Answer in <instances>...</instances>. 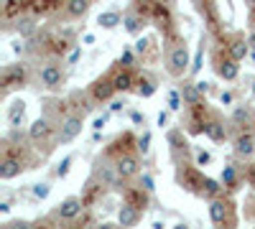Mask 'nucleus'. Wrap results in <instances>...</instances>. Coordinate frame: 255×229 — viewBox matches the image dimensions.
Returning a JSON list of instances; mask_svg holds the SVG:
<instances>
[{
    "instance_id": "a878e982",
    "label": "nucleus",
    "mask_w": 255,
    "mask_h": 229,
    "mask_svg": "<svg viewBox=\"0 0 255 229\" xmlns=\"http://www.w3.org/2000/svg\"><path fill=\"white\" fill-rule=\"evenodd\" d=\"M255 120V112L250 105H235L230 112V122H232V128H238V130H245L248 125H253Z\"/></svg>"
},
{
    "instance_id": "6ab92c4d",
    "label": "nucleus",
    "mask_w": 255,
    "mask_h": 229,
    "mask_svg": "<svg viewBox=\"0 0 255 229\" xmlns=\"http://www.w3.org/2000/svg\"><path fill=\"white\" fill-rule=\"evenodd\" d=\"M64 3L67 0H26V8L36 18H51V15L64 10Z\"/></svg>"
},
{
    "instance_id": "4d7b16f0",
    "label": "nucleus",
    "mask_w": 255,
    "mask_h": 229,
    "mask_svg": "<svg viewBox=\"0 0 255 229\" xmlns=\"http://www.w3.org/2000/svg\"><path fill=\"white\" fill-rule=\"evenodd\" d=\"M243 3H245V8H248V10H253V8H255V0H243Z\"/></svg>"
},
{
    "instance_id": "ea45409f",
    "label": "nucleus",
    "mask_w": 255,
    "mask_h": 229,
    "mask_svg": "<svg viewBox=\"0 0 255 229\" xmlns=\"http://www.w3.org/2000/svg\"><path fill=\"white\" fill-rule=\"evenodd\" d=\"M151 46H153V44H151V38H148V36H143V33H140V36L135 38V51H138V56H145Z\"/></svg>"
},
{
    "instance_id": "6e6552de",
    "label": "nucleus",
    "mask_w": 255,
    "mask_h": 229,
    "mask_svg": "<svg viewBox=\"0 0 255 229\" xmlns=\"http://www.w3.org/2000/svg\"><path fill=\"white\" fill-rule=\"evenodd\" d=\"M209 222L215 227H238L235 204H232L230 194H222L209 201Z\"/></svg>"
},
{
    "instance_id": "603ef678",
    "label": "nucleus",
    "mask_w": 255,
    "mask_h": 229,
    "mask_svg": "<svg viewBox=\"0 0 255 229\" xmlns=\"http://www.w3.org/2000/svg\"><path fill=\"white\" fill-rule=\"evenodd\" d=\"M220 102H222V105H232V102H235V94H232V92H222Z\"/></svg>"
},
{
    "instance_id": "09e8293b",
    "label": "nucleus",
    "mask_w": 255,
    "mask_h": 229,
    "mask_svg": "<svg viewBox=\"0 0 255 229\" xmlns=\"http://www.w3.org/2000/svg\"><path fill=\"white\" fill-rule=\"evenodd\" d=\"M243 173H245L248 183H250V186H255V163H250V165H248V171H243Z\"/></svg>"
},
{
    "instance_id": "c756f323",
    "label": "nucleus",
    "mask_w": 255,
    "mask_h": 229,
    "mask_svg": "<svg viewBox=\"0 0 255 229\" xmlns=\"http://www.w3.org/2000/svg\"><path fill=\"white\" fill-rule=\"evenodd\" d=\"M13 23H15V31L23 36V38L36 36V31H38V26H36V15H33V13H23L20 18H15Z\"/></svg>"
},
{
    "instance_id": "7c9ffc66",
    "label": "nucleus",
    "mask_w": 255,
    "mask_h": 229,
    "mask_svg": "<svg viewBox=\"0 0 255 229\" xmlns=\"http://www.w3.org/2000/svg\"><path fill=\"white\" fill-rule=\"evenodd\" d=\"M179 92H181V97H184V105H194V102H202V99H204V94H202L199 87H197V81H181Z\"/></svg>"
},
{
    "instance_id": "f257e3e1",
    "label": "nucleus",
    "mask_w": 255,
    "mask_h": 229,
    "mask_svg": "<svg viewBox=\"0 0 255 229\" xmlns=\"http://www.w3.org/2000/svg\"><path fill=\"white\" fill-rule=\"evenodd\" d=\"M56 133H59V122L51 120L49 115H38L28 125V143L36 145L38 151H41V145H44V155H49L56 148Z\"/></svg>"
},
{
    "instance_id": "5fc2aeb1",
    "label": "nucleus",
    "mask_w": 255,
    "mask_h": 229,
    "mask_svg": "<svg viewBox=\"0 0 255 229\" xmlns=\"http://www.w3.org/2000/svg\"><path fill=\"white\" fill-rule=\"evenodd\" d=\"M115 227H120V222H118V224H115V222H102V224H100V229H115Z\"/></svg>"
},
{
    "instance_id": "bf43d9fd",
    "label": "nucleus",
    "mask_w": 255,
    "mask_h": 229,
    "mask_svg": "<svg viewBox=\"0 0 255 229\" xmlns=\"http://www.w3.org/2000/svg\"><path fill=\"white\" fill-rule=\"evenodd\" d=\"M248 59H250V61H253V64H255V51H253V49H250V56H248Z\"/></svg>"
},
{
    "instance_id": "f704fd0d",
    "label": "nucleus",
    "mask_w": 255,
    "mask_h": 229,
    "mask_svg": "<svg viewBox=\"0 0 255 229\" xmlns=\"http://www.w3.org/2000/svg\"><path fill=\"white\" fill-rule=\"evenodd\" d=\"M31 194H33L36 201L49 199V194H51V183H49V181H38V183H33V186H31Z\"/></svg>"
},
{
    "instance_id": "3c124183",
    "label": "nucleus",
    "mask_w": 255,
    "mask_h": 229,
    "mask_svg": "<svg viewBox=\"0 0 255 229\" xmlns=\"http://www.w3.org/2000/svg\"><path fill=\"white\" fill-rule=\"evenodd\" d=\"M95 44H97L95 33H84V36H82V46H95Z\"/></svg>"
},
{
    "instance_id": "bb28decb",
    "label": "nucleus",
    "mask_w": 255,
    "mask_h": 229,
    "mask_svg": "<svg viewBox=\"0 0 255 229\" xmlns=\"http://www.w3.org/2000/svg\"><path fill=\"white\" fill-rule=\"evenodd\" d=\"M92 3H95V0H67V3H64V18H67V20L84 18L90 13Z\"/></svg>"
},
{
    "instance_id": "5701e85b",
    "label": "nucleus",
    "mask_w": 255,
    "mask_h": 229,
    "mask_svg": "<svg viewBox=\"0 0 255 229\" xmlns=\"http://www.w3.org/2000/svg\"><path fill=\"white\" fill-rule=\"evenodd\" d=\"M225 46H227L230 56L235 59V61H245V59L250 56V41H248V36H243V33H235V36L225 38Z\"/></svg>"
},
{
    "instance_id": "f03ea898",
    "label": "nucleus",
    "mask_w": 255,
    "mask_h": 229,
    "mask_svg": "<svg viewBox=\"0 0 255 229\" xmlns=\"http://www.w3.org/2000/svg\"><path fill=\"white\" fill-rule=\"evenodd\" d=\"M92 176H97L105 186H110V191H120V194H123V189L128 186V181H123L120 173H118L115 158H110L105 151H102V153L95 158V163H92Z\"/></svg>"
},
{
    "instance_id": "6e6d98bb",
    "label": "nucleus",
    "mask_w": 255,
    "mask_h": 229,
    "mask_svg": "<svg viewBox=\"0 0 255 229\" xmlns=\"http://www.w3.org/2000/svg\"><path fill=\"white\" fill-rule=\"evenodd\" d=\"M248 41H250V49L255 51V28H250V33H248Z\"/></svg>"
},
{
    "instance_id": "b1692460",
    "label": "nucleus",
    "mask_w": 255,
    "mask_h": 229,
    "mask_svg": "<svg viewBox=\"0 0 255 229\" xmlns=\"http://www.w3.org/2000/svg\"><path fill=\"white\" fill-rule=\"evenodd\" d=\"M123 201H130L133 206H138L140 212L148 209V204H151V191L143 189V186H125L123 189Z\"/></svg>"
},
{
    "instance_id": "052dcab7",
    "label": "nucleus",
    "mask_w": 255,
    "mask_h": 229,
    "mask_svg": "<svg viewBox=\"0 0 255 229\" xmlns=\"http://www.w3.org/2000/svg\"><path fill=\"white\" fill-rule=\"evenodd\" d=\"M250 92H253V99H255V79H253V84H250Z\"/></svg>"
},
{
    "instance_id": "a211bd4d",
    "label": "nucleus",
    "mask_w": 255,
    "mask_h": 229,
    "mask_svg": "<svg viewBox=\"0 0 255 229\" xmlns=\"http://www.w3.org/2000/svg\"><path fill=\"white\" fill-rule=\"evenodd\" d=\"M110 76H113V81H115L118 94L135 92V81H138V79H135V74H133V69H130V67H123L120 61H118V67H113Z\"/></svg>"
},
{
    "instance_id": "1a4fd4ad",
    "label": "nucleus",
    "mask_w": 255,
    "mask_h": 229,
    "mask_svg": "<svg viewBox=\"0 0 255 229\" xmlns=\"http://www.w3.org/2000/svg\"><path fill=\"white\" fill-rule=\"evenodd\" d=\"M176 186L181 191H186V194H191V196H199V191H202V181H204V173L199 171V165L197 163H179L176 165Z\"/></svg>"
},
{
    "instance_id": "49530a36",
    "label": "nucleus",
    "mask_w": 255,
    "mask_h": 229,
    "mask_svg": "<svg viewBox=\"0 0 255 229\" xmlns=\"http://www.w3.org/2000/svg\"><path fill=\"white\" fill-rule=\"evenodd\" d=\"M79 54H82V44H77V46H74V49L69 51V56H67V64H69V67H74V64H77Z\"/></svg>"
},
{
    "instance_id": "f8f14e48",
    "label": "nucleus",
    "mask_w": 255,
    "mask_h": 229,
    "mask_svg": "<svg viewBox=\"0 0 255 229\" xmlns=\"http://www.w3.org/2000/svg\"><path fill=\"white\" fill-rule=\"evenodd\" d=\"M87 209L82 201V196H67L64 201L56 204V209H54V219H61V222H77L82 217V212Z\"/></svg>"
},
{
    "instance_id": "0eeeda50",
    "label": "nucleus",
    "mask_w": 255,
    "mask_h": 229,
    "mask_svg": "<svg viewBox=\"0 0 255 229\" xmlns=\"http://www.w3.org/2000/svg\"><path fill=\"white\" fill-rule=\"evenodd\" d=\"M189 133L184 128H168L166 133V140H168V155H171V163L179 165V163H189L191 155H194V148L186 138Z\"/></svg>"
},
{
    "instance_id": "c03bdc74",
    "label": "nucleus",
    "mask_w": 255,
    "mask_h": 229,
    "mask_svg": "<svg viewBox=\"0 0 255 229\" xmlns=\"http://www.w3.org/2000/svg\"><path fill=\"white\" fill-rule=\"evenodd\" d=\"M125 110V97H113L110 99V112L113 115H120Z\"/></svg>"
},
{
    "instance_id": "c9c22d12",
    "label": "nucleus",
    "mask_w": 255,
    "mask_h": 229,
    "mask_svg": "<svg viewBox=\"0 0 255 229\" xmlns=\"http://www.w3.org/2000/svg\"><path fill=\"white\" fill-rule=\"evenodd\" d=\"M72 163H74V155H64V158L56 163L54 176H56V178H67V176H69V171H72Z\"/></svg>"
},
{
    "instance_id": "864d4df0",
    "label": "nucleus",
    "mask_w": 255,
    "mask_h": 229,
    "mask_svg": "<svg viewBox=\"0 0 255 229\" xmlns=\"http://www.w3.org/2000/svg\"><path fill=\"white\" fill-rule=\"evenodd\" d=\"M0 214H10V204L8 201H0Z\"/></svg>"
},
{
    "instance_id": "2f4dec72",
    "label": "nucleus",
    "mask_w": 255,
    "mask_h": 229,
    "mask_svg": "<svg viewBox=\"0 0 255 229\" xmlns=\"http://www.w3.org/2000/svg\"><path fill=\"white\" fill-rule=\"evenodd\" d=\"M156 89H158V81H156L153 76H148V74H140V76H138V81H135V92H138L143 99L153 97Z\"/></svg>"
},
{
    "instance_id": "4c0bfd02",
    "label": "nucleus",
    "mask_w": 255,
    "mask_h": 229,
    "mask_svg": "<svg viewBox=\"0 0 255 229\" xmlns=\"http://www.w3.org/2000/svg\"><path fill=\"white\" fill-rule=\"evenodd\" d=\"M181 107H186V105H184V97H181V92L176 87V89L168 92V110H171V112H181Z\"/></svg>"
},
{
    "instance_id": "9d476101",
    "label": "nucleus",
    "mask_w": 255,
    "mask_h": 229,
    "mask_svg": "<svg viewBox=\"0 0 255 229\" xmlns=\"http://www.w3.org/2000/svg\"><path fill=\"white\" fill-rule=\"evenodd\" d=\"M212 69H215V74H217L222 81H235V79L240 76V61H235V59L230 56L227 46H222V49L215 54V59H212Z\"/></svg>"
},
{
    "instance_id": "aec40b11",
    "label": "nucleus",
    "mask_w": 255,
    "mask_h": 229,
    "mask_svg": "<svg viewBox=\"0 0 255 229\" xmlns=\"http://www.w3.org/2000/svg\"><path fill=\"white\" fill-rule=\"evenodd\" d=\"M115 163H118V173H120L123 181H130V178L140 176V155H138V151L120 155Z\"/></svg>"
},
{
    "instance_id": "72a5a7b5",
    "label": "nucleus",
    "mask_w": 255,
    "mask_h": 229,
    "mask_svg": "<svg viewBox=\"0 0 255 229\" xmlns=\"http://www.w3.org/2000/svg\"><path fill=\"white\" fill-rule=\"evenodd\" d=\"M204 46H207V36L199 38V46H197V54L191 59V69H189V76H197L204 67Z\"/></svg>"
},
{
    "instance_id": "9b49d317",
    "label": "nucleus",
    "mask_w": 255,
    "mask_h": 229,
    "mask_svg": "<svg viewBox=\"0 0 255 229\" xmlns=\"http://www.w3.org/2000/svg\"><path fill=\"white\" fill-rule=\"evenodd\" d=\"M84 130V115L72 112L59 122V133H56V145H69L72 140H77Z\"/></svg>"
},
{
    "instance_id": "ddd939ff",
    "label": "nucleus",
    "mask_w": 255,
    "mask_h": 229,
    "mask_svg": "<svg viewBox=\"0 0 255 229\" xmlns=\"http://www.w3.org/2000/svg\"><path fill=\"white\" fill-rule=\"evenodd\" d=\"M90 94H92V99L97 102V105H110V99L118 94V89H115V81H113V76L110 74H102V76H97L92 84H90V89H87Z\"/></svg>"
},
{
    "instance_id": "13d9d810",
    "label": "nucleus",
    "mask_w": 255,
    "mask_h": 229,
    "mask_svg": "<svg viewBox=\"0 0 255 229\" xmlns=\"http://www.w3.org/2000/svg\"><path fill=\"white\" fill-rule=\"evenodd\" d=\"M163 227H166L163 222H153V224H151V229H163Z\"/></svg>"
},
{
    "instance_id": "a18cd8bd",
    "label": "nucleus",
    "mask_w": 255,
    "mask_h": 229,
    "mask_svg": "<svg viewBox=\"0 0 255 229\" xmlns=\"http://www.w3.org/2000/svg\"><path fill=\"white\" fill-rule=\"evenodd\" d=\"M168 120H171V110L166 107V110H161V112H158V117H156V125H158L161 130H163V128H168Z\"/></svg>"
},
{
    "instance_id": "423d86ee",
    "label": "nucleus",
    "mask_w": 255,
    "mask_h": 229,
    "mask_svg": "<svg viewBox=\"0 0 255 229\" xmlns=\"http://www.w3.org/2000/svg\"><path fill=\"white\" fill-rule=\"evenodd\" d=\"M212 112H215V110H209L207 97H204L202 102H194V105H186L184 117H181L184 130H186L189 135H204V125H207V120L212 117Z\"/></svg>"
},
{
    "instance_id": "39448f33",
    "label": "nucleus",
    "mask_w": 255,
    "mask_h": 229,
    "mask_svg": "<svg viewBox=\"0 0 255 229\" xmlns=\"http://www.w3.org/2000/svg\"><path fill=\"white\" fill-rule=\"evenodd\" d=\"M36 81H38V89H44L49 94H56V92H61L64 84H67V72L59 67L56 59H49L44 67H38Z\"/></svg>"
},
{
    "instance_id": "e433bc0d",
    "label": "nucleus",
    "mask_w": 255,
    "mask_h": 229,
    "mask_svg": "<svg viewBox=\"0 0 255 229\" xmlns=\"http://www.w3.org/2000/svg\"><path fill=\"white\" fill-rule=\"evenodd\" d=\"M151 143H153L151 130H143V133L138 135V153H140V155H148V153H151Z\"/></svg>"
},
{
    "instance_id": "37998d69",
    "label": "nucleus",
    "mask_w": 255,
    "mask_h": 229,
    "mask_svg": "<svg viewBox=\"0 0 255 229\" xmlns=\"http://www.w3.org/2000/svg\"><path fill=\"white\" fill-rule=\"evenodd\" d=\"M140 186L153 194V191H156V178H153L151 173H140Z\"/></svg>"
},
{
    "instance_id": "58836bf2",
    "label": "nucleus",
    "mask_w": 255,
    "mask_h": 229,
    "mask_svg": "<svg viewBox=\"0 0 255 229\" xmlns=\"http://www.w3.org/2000/svg\"><path fill=\"white\" fill-rule=\"evenodd\" d=\"M135 56H138V51H135V46H125L118 61H120V64H123V67H130V69H133V67H135Z\"/></svg>"
},
{
    "instance_id": "7ed1b4c3",
    "label": "nucleus",
    "mask_w": 255,
    "mask_h": 229,
    "mask_svg": "<svg viewBox=\"0 0 255 229\" xmlns=\"http://www.w3.org/2000/svg\"><path fill=\"white\" fill-rule=\"evenodd\" d=\"M189 69H191L189 44H186V38H176V44L168 49V56H166V74L171 79H181L189 74Z\"/></svg>"
},
{
    "instance_id": "79ce46f5",
    "label": "nucleus",
    "mask_w": 255,
    "mask_h": 229,
    "mask_svg": "<svg viewBox=\"0 0 255 229\" xmlns=\"http://www.w3.org/2000/svg\"><path fill=\"white\" fill-rule=\"evenodd\" d=\"M194 163L199 165V168L202 165H209L212 163V153L209 151H194Z\"/></svg>"
},
{
    "instance_id": "de8ad7c7",
    "label": "nucleus",
    "mask_w": 255,
    "mask_h": 229,
    "mask_svg": "<svg viewBox=\"0 0 255 229\" xmlns=\"http://www.w3.org/2000/svg\"><path fill=\"white\" fill-rule=\"evenodd\" d=\"M130 122L133 125H145V115L138 112V110H130Z\"/></svg>"
},
{
    "instance_id": "8fccbe9b",
    "label": "nucleus",
    "mask_w": 255,
    "mask_h": 229,
    "mask_svg": "<svg viewBox=\"0 0 255 229\" xmlns=\"http://www.w3.org/2000/svg\"><path fill=\"white\" fill-rule=\"evenodd\" d=\"M197 87H199V92H202L204 97L212 92V84H209V81H204V79H197Z\"/></svg>"
},
{
    "instance_id": "f3484780",
    "label": "nucleus",
    "mask_w": 255,
    "mask_h": 229,
    "mask_svg": "<svg viewBox=\"0 0 255 229\" xmlns=\"http://www.w3.org/2000/svg\"><path fill=\"white\" fill-rule=\"evenodd\" d=\"M108 189L110 186H105L97 176H90V181L84 183V189H82V201H84V206H87V209H92V206H97L100 201H102V196L108 194Z\"/></svg>"
},
{
    "instance_id": "473e14b6",
    "label": "nucleus",
    "mask_w": 255,
    "mask_h": 229,
    "mask_svg": "<svg viewBox=\"0 0 255 229\" xmlns=\"http://www.w3.org/2000/svg\"><path fill=\"white\" fill-rule=\"evenodd\" d=\"M120 23H123V13H118V10H102V13L97 15V26L105 28V31H113V28H118Z\"/></svg>"
},
{
    "instance_id": "c85d7f7f",
    "label": "nucleus",
    "mask_w": 255,
    "mask_h": 229,
    "mask_svg": "<svg viewBox=\"0 0 255 229\" xmlns=\"http://www.w3.org/2000/svg\"><path fill=\"white\" fill-rule=\"evenodd\" d=\"M222 194H227V191H225V183H222V181H217V178H212V176H204V181H202V191H199V199L212 201V199H217V196H222Z\"/></svg>"
},
{
    "instance_id": "cd10ccee",
    "label": "nucleus",
    "mask_w": 255,
    "mask_h": 229,
    "mask_svg": "<svg viewBox=\"0 0 255 229\" xmlns=\"http://www.w3.org/2000/svg\"><path fill=\"white\" fill-rule=\"evenodd\" d=\"M26 102L23 99H13L10 105H8V110H5V117H8V125L10 128H20L23 125V120H26Z\"/></svg>"
},
{
    "instance_id": "a19ab883",
    "label": "nucleus",
    "mask_w": 255,
    "mask_h": 229,
    "mask_svg": "<svg viewBox=\"0 0 255 229\" xmlns=\"http://www.w3.org/2000/svg\"><path fill=\"white\" fill-rule=\"evenodd\" d=\"M110 117H113V112H110V110H108V112H102V115H97V117L92 120V130H97V133H100V130L105 128V125L110 122Z\"/></svg>"
},
{
    "instance_id": "4468645a",
    "label": "nucleus",
    "mask_w": 255,
    "mask_h": 229,
    "mask_svg": "<svg viewBox=\"0 0 255 229\" xmlns=\"http://www.w3.org/2000/svg\"><path fill=\"white\" fill-rule=\"evenodd\" d=\"M230 125L232 122H225V117L220 112H212V117L207 120L204 125V138H209L212 143H225L230 140Z\"/></svg>"
},
{
    "instance_id": "2eb2a0df",
    "label": "nucleus",
    "mask_w": 255,
    "mask_h": 229,
    "mask_svg": "<svg viewBox=\"0 0 255 229\" xmlns=\"http://www.w3.org/2000/svg\"><path fill=\"white\" fill-rule=\"evenodd\" d=\"M232 153L240 160H253L255 155V133H245V130H238L235 138H232Z\"/></svg>"
},
{
    "instance_id": "680f3d73",
    "label": "nucleus",
    "mask_w": 255,
    "mask_h": 229,
    "mask_svg": "<svg viewBox=\"0 0 255 229\" xmlns=\"http://www.w3.org/2000/svg\"><path fill=\"white\" fill-rule=\"evenodd\" d=\"M8 3H13V0H0V5H8Z\"/></svg>"
},
{
    "instance_id": "4be33fe9",
    "label": "nucleus",
    "mask_w": 255,
    "mask_h": 229,
    "mask_svg": "<svg viewBox=\"0 0 255 229\" xmlns=\"http://www.w3.org/2000/svg\"><path fill=\"white\" fill-rule=\"evenodd\" d=\"M145 26H148V18H145L143 13H138L133 5L123 13V28H125V33H130V36H140V33L145 31Z\"/></svg>"
},
{
    "instance_id": "dca6fc26",
    "label": "nucleus",
    "mask_w": 255,
    "mask_h": 229,
    "mask_svg": "<svg viewBox=\"0 0 255 229\" xmlns=\"http://www.w3.org/2000/svg\"><path fill=\"white\" fill-rule=\"evenodd\" d=\"M138 151V138L128 130V133H123V135H118L108 148H105V153H108L110 158H120V155H125V153H135Z\"/></svg>"
},
{
    "instance_id": "393cba45",
    "label": "nucleus",
    "mask_w": 255,
    "mask_h": 229,
    "mask_svg": "<svg viewBox=\"0 0 255 229\" xmlns=\"http://www.w3.org/2000/svg\"><path fill=\"white\" fill-rule=\"evenodd\" d=\"M143 214L145 212H140L138 206H133L130 201H123L120 209H118V222H120V227H138Z\"/></svg>"
},
{
    "instance_id": "e2e57ef3",
    "label": "nucleus",
    "mask_w": 255,
    "mask_h": 229,
    "mask_svg": "<svg viewBox=\"0 0 255 229\" xmlns=\"http://www.w3.org/2000/svg\"><path fill=\"white\" fill-rule=\"evenodd\" d=\"M253 133H255V120H253Z\"/></svg>"
},
{
    "instance_id": "20e7f679",
    "label": "nucleus",
    "mask_w": 255,
    "mask_h": 229,
    "mask_svg": "<svg viewBox=\"0 0 255 229\" xmlns=\"http://www.w3.org/2000/svg\"><path fill=\"white\" fill-rule=\"evenodd\" d=\"M28 64L26 61H15V64H5L3 72H0V89H3V97H8L10 92L26 89L28 87Z\"/></svg>"
},
{
    "instance_id": "412c9836",
    "label": "nucleus",
    "mask_w": 255,
    "mask_h": 229,
    "mask_svg": "<svg viewBox=\"0 0 255 229\" xmlns=\"http://www.w3.org/2000/svg\"><path fill=\"white\" fill-rule=\"evenodd\" d=\"M243 168L240 165H235V163H225L222 165V173H220V181L225 183V191L227 194H235L238 189H240V183H243Z\"/></svg>"
}]
</instances>
